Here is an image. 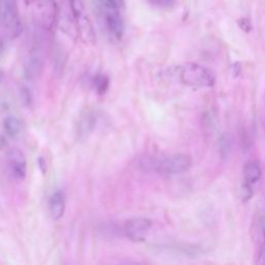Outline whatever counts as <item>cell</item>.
Here are the masks:
<instances>
[{
  "label": "cell",
  "instance_id": "1",
  "mask_svg": "<svg viewBox=\"0 0 265 265\" xmlns=\"http://www.w3.org/2000/svg\"><path fill=\"white\" fill-rule=\"evenodd\" d=\"M192 159L184 154L167 157L147 156L140 160L139 167L144 171L166 175H178L187 172L192 167Z\"/></svg>",
  "mask_w": 265,
  "mask_h": 265
},
{
  "label": "cell",
  "instance_id": "2",
  "mask_svg": "<svg viewBox=\"0 0 265 265\" xmlns=\"http://www.w3.org/2000/svg\"><path fill=\"white\" fill-rule=\"evenodd\" d=\"M106 30L115 40H122L125 33L126 0H99Z\"/></svg>",
  "mask_w": 265,
  "mask_h": 265
},
{
  "label": "cell",
  "instance_id": "3",
  "mask_svg": "<svg viewBox=\"0 0 265 265\" xmlns=\"http://www.w3.org/2000/svg\"><path fill=\"white\" fill-rule=\"evenodd\" d=\"M177 70L180 81L192 87H210L215 82V75L213 71L197 63H185L178 66Z\"/></svg>",
  "mask_w": 265,
  "mask_h": 265
},
{
  "label": "cell",
  "instance_id": "4",
  "mask_svg": "<svg viewBox=\"0 0 265 265\" xmlns=\"http://www.w3.org/2000/svg\"><path fill=\"white\" fill-rule=\"evenodd\" d=\"M0 25L10 39H17L23 30L17 0H0Z\"/></svg>",
  "mask_w": 265,
  "mask_h": 265
},
{
  "label": "cell",
  "instance_id": "5",
  "mask_svg": "<svg viewBox=\"0 0 265 265\" xmlns=\"http://www.w3.org/2000/svg\"><path fill=\"white\" fill-rule=\"evenodd\" d=\"M70 5L78 36L84 44L93 45L95 42V33L89 18L85 15L82 3L80 0H70Z\"/></svg>",
  "mask_w": 265,
  "mask_h": 265
},
{
  "label": "cell",
  "instance_id": "6",
  "mask_svg": "<svg viewBox=\"0 0 265 265\" xmlns=\"http://www.w3.org/2000/svg\"><path fill=\"white\" fill-rule=\"evenodd\" d=\"M153 223L146 218H134L127 221L124 225L125 235L133 242H142L145 239Z\"/></svg>",
  "mask_w": 265,
  "mask_h": 265
},
{
  "label": "cell",
  "instance_id": "7",
  "mask_svg": "<svg viewBox=\"0 0 265 265\" xmlns=\"http://www.w3.org/2000/svg\"><path fill=\"white\" fill-rule=\"evenodd\" d=\"M7 164L10 174L17 180H23L27 174L26 157L20 149L13 148L7 154Z\"/></svg>",
  "mask_w": 265,
  "mask_h": 265
},
{
  "label": "cell",
  "instance_id": "8",
  "mask_svg": "<svg viewBox=\"0 0 265 265\" xmlns=\"http://www.w3.org/2000/svg\"><path fill=\"white\" fill-rule=\"evenodd\" d=\"M37 15L45 28H50L55 20L56 7L54 0H37Z\"/></svg>",
  "mask_w": 265,
  "mask_h": 265
},
{
  "label": "cell",
  "instance_id": "9",
  "mask_svg": "<svg viewBox=\"0 0 265 265\" xmlns=\"http://www.w3.org/2000/svg\"><path fill=\"white\" fill-rule=\"evenodd\" d=\"M43 67H44L43 57L37 52H33L30 55L29 59L26 62V65H25L26 77L30 80L36 79L37 77L41 76L42 71H43Z\"/></svg>",
  "mask_w": 265,
  "mask_h": 265
},
{
  "label": "cell",
  "instance_id": "10",
  "mask_svg": "<svg viewBox=\"0 0 265 265\" xmlns=\"http://www.w3.org/2000/svg\"><path fill=\"white\" fill-rule=\"evenodd\" d=\"M65 209V201L64 196L61 192H56L50 198L49 201V212L51 218L54 221L61 219L64 214Z\"/></svg>",
  "mask_w": 265,
  "mask_h": 265
},
{
  "label": "cell",
  "instance_id": "11",
  "mask_svg": "<svg viewBox=\"0 0 265 265\" xmlns=\"http://www.w3.org/2000/svg\"><path fill=\"white\" fill-rule=\"evenodd\" d=\"M262 171L260 165L256 161H250L246 164L244 168V177L245 182L249 185H253L258 182L261 178Z\"/></svg>",
  "mask_w": 265,
  "mask_h": 265
},
{
  "label": "cell",
  "instance_id": "12",
  "mask_svg": "<svg viewBox=\"0 0 265 265\" xmlns=\"http://www.w3.org/2000/svg\"><path fill=\"white\" fill-rule=\"evenodd\" d=\"M95 127V116L92 112L86 111L80 118V122L78 125L79 128V135L80 136H87L92 132Z\"/></svg>",
  "mask_w": 265,
  "mask_h": 265
},
{
  "label": "cell",
  "instance_id": "13",
  "mask_svg": "<svg viewBox=\"0 0 265 265\" xmlns=\"http://www.w3.org/2000/svg\"><path fill=\"white\" fill-rule=\"evenodd\" d=\"M4 130L10 137L17 136L21 131L20 120L15 116H8L4 120Z\"/></svg>",
  "mask_w": 265,
  "mask_h": 265
},
{
  "label": "cell",
  "instance_id": "14",
  "mask_svg": "<svg viewBox=\"0 0 265 265\" xmlns=\"http://www.w3.org/2000/svg\"><path fill=\"white\" fill-rule=\"evenodd\" d=\"M260 231H261V246L258 253V264H265V215L260 219Z\"/></svg>",
  "mask_w": 265,
  "mask_h": 265
},
{
  "label": "cell",
  "instance_id": "15",
  "mask_svg": "<svg viewBox=\"0 0 265 265\" xmlns=\"http://www.w3.org/2000/svg\"><path fill=\"white\" fill-rule=\"evenodd\" d=\"M94 89L99 93H105L109 87V79L105 75H98L93 79Z\"/></svg>",
  "mask_w": 265,
  "mask_h": 265
},
{
  "label": "cell",
  "instance_id": "16",
  "mask_svg": "<svg viewBox=\"0 0 265 265\" xmlns=\"http://www.w3.org/2000/svg\"><path fill=\"white\" fill-rule=\"evenodd\" d=\"M148 3L159 9H171L175 6L176 0H148Z\"/></svg>",
  "mask_w": 265,
  "mask_h": 265
},
{
  "label": "cell",
  "instance_id": "17",
  "mask_svg": "<svg viewBox=\"0 0 265 265\" xmlns=\"http://www.w3.org/2000/svg\"><path fill=\"white\" fill-rule=\"evenodd\" d=\"M4 50H5V44H4V41H3V39L0 37V56L3 55V53H4Z\"/></svg>",
  "mask_w": 265,
  "mask_h": 265
}]
</instances>
